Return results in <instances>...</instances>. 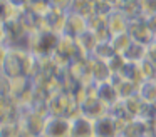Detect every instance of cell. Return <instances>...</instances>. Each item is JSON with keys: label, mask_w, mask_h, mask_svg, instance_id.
Masks as SVG:
<instances>
[{"label": "cell", "mask_w": 156, "mask_h": 137, "mask_svg": "<svg viewBox=\"0 0 156 137\" xmlns=\"http://www.w3.org/2000/svg\"><path fill=\"white\" fill-rule=\"evenodd\" d=\"M42 137H71V119L61 115L45 117Z\"/></svg>", "instance_id": "cell-1"}, {"label": "cell", "mask_w": 156, "mask_h": 137, "mask_svg": "<svg viewBox=\"0 0 156 137\" xmlns=\"http://www.w3.org/2000/svg\"><path fill=\"white\" fill-rule=\"evenodd\" d=\"M119 135H121L119 122L109 112L94 120V137H119Z\"/></svg>", "instance_id": "cell-2"}, {"label": "cell", "mask_w": 156, "mask_h": 137, "mask_svg": "<svg viewBox=\"0 0 156 137\" xmlns=\"http://www.w3.org/2000/svg\"><path fill=\"white\" fill-rule=\"evenodd\" d=\"M94 94L108 109H111L114 104H118L119 100H121V97H119V94H118V89H116V85L111 82V80L99 82L98 85H96V89H94Z\"/></svg>", "instance_id": "cell-3"}, {"label": "cell", "mask_w": 156, "mask_h": 137, "mask_svg": "<svg viewBox=\"0 0 156 137\" xmlns=\"http://www.w3.org/2000/svg\"><path fill=\"white\" fill-rule=\"evenodd\" d=\"M71 137H94V120L79 115L71 119Z\"/></svg>", "instance_id": "cell-4"}, {"label": "cell", "mask_w": 156, "mask_h": 137, "mask_svg": "<svg viewBox=\"0 0 156 137\" xmlns=\"http://www.w3.org/2000/svg\"><path fill=\"white\" fill-rule=\"evenodd\" d=\"M146 53H148V45L139 40H134L129 43V47L121 53L122 57L126 59V62H133V63H139L146 59Z\"/></svg>", "instance_id": "cell-5"}, {"label": "cell", "mask_w": 156, "mask_h": 137, "mask_svg": "<svg viewBox=\"0 0 156 137\" xmlns=\"http://www.w3.org/2000/svg\"><path fill=\"white\" fill-rule=\"evenodd\" d=\"M138 95L144 104H154L156 102V80L146 79L138 85Z\"/></svg>", "instance_id": "cell-6"}, {"label": "cell", "mask_w": 156, "mask_h": 137, "mask_svg": "<svg viewBox=\"0 0 156 137\" xmlns=\"http://www.w3.org/2000/svg\"><path fill=\"white\" fill-rule=\"evenodd\" d=\"M106 29L109 30L111 35H118V33L128 32V22L121 13H112L108 20H106Z\"/></svg>", "instance_id": "cell-7"}, {"label": "cell", "mask_w": 156, "mask_h": 137, "mask_svg": "<svg viewBox=\"0 0 156 137\" xmlns=\"http://www.w3.org/2000/svg\"><path fill=\"white\" fill-rule=\"evenodd\" d=\"M146 59L156 63V39L148 43V53H146Z\"/></svg>", "instance_id": "cell-8"}, {"label": "cell", "mask_w": 156, "mask_h": 137, "mask_svg": "<svg viewBox=\"0 0 156 137\" xmlns=\"http://www.w3.org/2000/svg\"><path fill=\"white\" fill-rule=\"evenodd\" d=\"M74 0H52V5L54 9H67L69 5H72Z\"/></svg>", "instance_id": "cell-9"}, {"label": "cell", "mask_w": 156, "mask_h": 137, "mask_svg": "<svg viewBox=\"0 0 156 137\" xmlns=\"http://www.w3.org/2000/svg\"><path fill=\"white\" fill-rule=\"evenodd\" d=\"M7 2H9V5L15 7V9H20V7L27 5V2H29V0H7Z\"/></svg>", "instance_id": "cell-10"}, {"label": "cell", "mask_w": 156, "mask_h": 137, "mask_svg": "<svg viewBox=\"0 0 156 137\" xmlns=\"http://www.w3.org/2000/svg\"><path fill=\"white\" fill-rule=\"evenodd\" d=\"M119 137H122V135H119Z\"/></svg>", "instance_id": "cell-11"}]
</instances>
